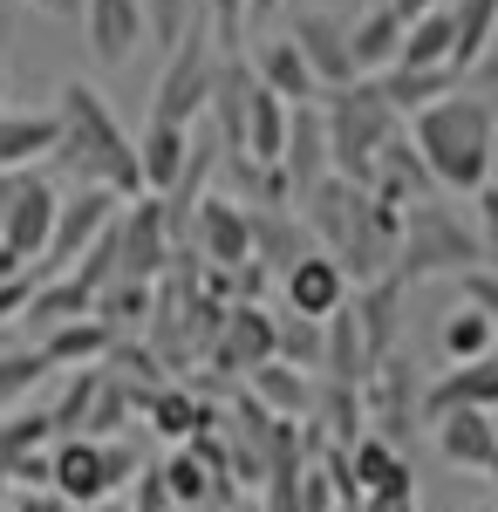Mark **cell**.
Returning <instances> with one entry per match:
<instances>
[{
    "label": "cell",
    "instance_id": "cell-34",
    "mask_svg": "<svg viewBox=\"0 0 498 512\" xmlns=\"http://www.w3.org/2000/svg\"><path fill=\"white\" fill-rule=\"evenodd\" d=\"M89 315H96V294L76 274H41V287H35V301H28L21 321H35L41 335H48V328H69V321H89Z\"/></svg>",
    "mask_w": 498,
    "mask_h": 512
},
{
    "label": "cell",
    "instance_id": "cell-41",
    "mask_svg": "<svg viewBox=\"0 0 498 512\" xmlns=\"http://www.w3.org/2000/svg\"><path fill=\"white\" fill-rule=\"evenodd\" d=\"M48 376H55V369H48L41 349H0V410H21Z\"/></svg>",
    "mask_w": 498,
    "mask_h": 512
},
{
    "label": "cell",
    "instance_id": "cell-16",
    "mask_svg": "<svg viewBox=\"0 0 498 512\" xmlns=\"http://www.w3.org/2000/svg\"><path fill=\"white\" fill-rule=\"evenodd\" d=\"M82 21H89V48H96L103 69H123V62L151 41L144 0H82Z\"/></svg>",
    "mask_w": 498,
    "mask_h": 512
},
{
    "label": "cell",
    "instance_id": "cell-29",
    "mask_svg": "<svg viewBox=\"0 0 498 512\" xmlns=\"http://www.w3.org/2000/svg\"><path fill=\"white\" fill-rule=\"evenodd\" d=\"M348 308H355V321H362V335H369V355H376V362L396 355V328H403V280H396V274L362 280V287L348 294Z\"/></svg>",
    "mask_w": 498,
    "mask_h": 512
},
{
    "label": "cell",
    "instance_id": "cell-37",
    "mask_svg": "<svg viewBox=\"0 0 498 512\" xmlns=\"http://www.w3.org/2000/svg\"><path fill=\"white\" fill-rule=\"evenodd\" d=\"M376 89H383V103L396 110V117H417V110L437 103V96H451L458 76H451V69H383Z\"/></svg>",
    "mask_w": 498,
    "mask_h": 512
},
{
    "label": "cell",
    "instance_id": "cell-2",
    "mask_svg": "<svg viewBox=\"0 0 498 512\" xmlns=\"http://www.w3.org/2000/svg\"><path fill=\"white\" fill-rule=\"evenodd\" d=\"M55 96H62V103H55V123H62V137H55V171H69L82 185H103V192H116L123 205L144 198L137 137L116 123L110 96H103L96 82H82V76H69Z\"/></svg>",
    "mask_w": 498,
    "mask_h": 512
},
{
    "label": "cell",
    "instance_id": "cell-3",
    "mask_svg": "<svg viewBox=\"0 0 498 512\" xmlns=\"http://www.w3.org/2000/svg\"><path fill=\"white\" fill-rule=\"evenodd\" d=\"M410 144L423 151L437 192H458V198H478L492 185V158H498V110L471 89H451L437 96L430 110L410 117Z\"/></svg>",
    "mask_w": 498,
    "mask_h": 512
},
{
    "label": "cell",
    "instance_id": "cell-13",
    "mask_svg": "<svg viewBox=\"0 0 498 512\" xmlns=\"http://www.w3.org/2000/svg\"><path fill=\"white\" fill-rule=\"evenodd\" d=\"M287 41L307 55V69H314V82H321V96H328V89H348V82H362V76H355V62H348V28L335 21V14H321V7H294Z\"/></svg>",
    "mask_w": 498,
    "mask_h": 512
},
{
    "label": "cell",
    "instance_id": "cell-48",
    "mask_svg": "<svg viewBox=\"0 0 498 512\" xmlns=\"http://www.w3.org/2000/svg\"><path fill=\"white\" fill-rule=\"evenodd\" d=\"M389 7H396L403 21H423V14H430V7H444V0H389Z\"/></svg>",
    "mask_w": 498,
    "mask_h": 512
},
{
    "label": "cell",
    "instance_id": "cell-33",
    "mask_svg": "<svg viewBox=\"0 0 498 512\" xmlns=\"http://www.w3.org/2000/svg\"><path fill=\"white\" fill-rule=\"evenodd\" d=\"M307 424L328 437V444H355V437H369V410H362V390H348V383H321L314 376V410H307Z\"/></svg>",
    "mask_w": 498,
    "mask_h": 512
},
{
    "label": "cell",
    "instance_id": "cell-40",
    "mask_svg": "<svg viewBox=\"0 0 498 512\" xmlns=\"http://www.w3.org/2000/svg\"><path fill=\"white\" fill-rule=\"evenodd\" d=\"M273 362H287L301 376H321V321L273 315Z\"/></svg>",
    "mask_w": 498,
    "mask_h": 512
},
{
    "label": "cell",
    "instance_id": "cell-17",
    "mask_svg": "<svg viewBox=\"0 0 498 512\" xmlns=\"http://www.w3.org/2000/svg\"><path fill=\"white\" fill-rule=\"evenodd\" d=\"M430 424H437V458H444L451 472H492L498 417H485V410H444V417H430Z\"/></svg>",
    "mask_w": 498,
    "mask_h": 512
},
{
    "label": "cell",
    "instance_id": "cell-10",
    "mask_svg": "<svg viewBox=\"0 0 498 512\" xmlns=\"http://www.w3.org/2000/svg\"><path fill=\"white\" fill-rule=\"evenodd\" d=\"M116 253H123V280H164L178 239H171V219H164V198H130L123 219H116Z\"/></svg>",
    "mask_w": 498,
    "mask_h": 512
},
{
    "label": "cell",
    "instance_id": "cell-1",
    "mask_svg": "<svg viewBox=\"0 0 498 512\" xmlns=\"http://www.w3.org/2000/svg\"><path fill=\"white\" fill-rule=\"evenodd\" d=\"M307 219V233H314V246L342 267L355 287L362 280H383L396 274V246H403V205H389V198L362 192V185H348V178H321L314 192L294 205Z\"/></svg>",
    "mask_w": 498,
    "mask_h": 512
},
{
    "label": "cell",
    "instance_id": "cell-28",
    "mask_svg": "<svg viewBox=\"0 0 498 512\" xmlns=\"http://www.w3.org/2000/svg\"><path fill=\"white\" fill-rule=\"evenodd\" d=\"M144 424L178 451V444H192L205 424H219V410H212V403H198L185 383H157V390L144 396Z\"/></svg>",
    "mask_w": 498,
    "mask_h": 512
},
{
    "label": "cell",
    "instance_id": "cell-35",
    "mask_svg": "<svg viewBox=\"0 0 498 512\" xmlns=\"http://www.w3.org/2000/svg\"><path fill=\"white\" fill-rule=\"evenodd\" d=\"M35 349L48 355V369H103V355H110V328L89 315V321H69V328H48Z\"/></svg>",
    "mask_w": 498,
    "mask_h": 512
},
{
    "label": "cell",
    "instance_id": "cell-23",
    "mask_svg": "<svg viewBox=\"0 0 498 512\" xmlns=\"http://www.w3.org/2000/svg\"><path fill=\"white\" fill-rule=\"evenodd\" d=\"M369 192L389 198V205H417V198H437V178H430L423 151L410 144V130H396L383 151H376V185H369Z\"/></svg>",
    "mask_w": 498,
    "mask_h": 512
},
{
    "label": "cell",
    "instance_id": "cell-24",
    "mask_svg": "<svg viewBox=\"0 0 498 512\" xmlns=\"http://www.w3.org/2000/svg\"><path fill=\"white\" fill-rule=\"evenodd\" d=\"M157 478H164V492H171V506L178 512H212V506H232V478H212L205 465H198L192 444H178L171 458H157Z\"/></svg>",
    "mask_w": 498,
    "mask_h": 512
},
{
    "label": "cell",
    "instance_id": "cell-50",
    "mask_svg": "<svg viewBox=\"0 0 498 512\" xmlns=\"http://www.w3.org/2000/svg\"><path fill=\"white\" fill-rule=\"evenodd\" d=\"M14 274H28V267H21V260L7 253V239H0V280H14Z\"/></svg>",
    "mask_w": 498,
    "mask_h": 512
},
{
    "label": "cell",
    "instance_id": "cell-25",
    "mask_svg": "<svg viewBox=\"0 0 498 512\" xmlns=\"http://www.w3.org/2000/svg\"><path fill=\"white\" fill-rule=\"evenodd\" d=\"M55 137H62L55 110H0V178L55 158Z\"/></svg>",
    "mask_w": 498,
    "mask_h": 512
},
{
    "label": "cell",
    "instance_id": "cell-53",
    "mask_svg": "<svg viewBox=\"0 0 498 512\" xmlns=\"http://www.w3.org/2000/svg\"><path fill=\"white\" fill-rule=\"evenodd\" d=\"M35 7H48V14H62V0H35Z\"/></svg>",
    "mask_w": 498,
    "mask_h": 512
},
{
    "label": "cell",
    "instance_id": "cell-39",
    "mask_svg": "<svg viewBox=\"0 0 498 512\" xmlns=\"http://www.w3.org/2000/svg\"><path fill=\"white\" fill-rule=\"evenodd\" d=\"M396 69H451V7H430L423 21L403 28V55Z\"/></svg>",
    "mask_w": 498,
    "mask_h": 512
},
{
    "label": "cell",
    "instance_id": "cell-12",
    "mask_svg": "<svg viewBox=\"0 0 498 512\" xmlns=\"http://www.w3.org/2000/svg\"><path fill=\"white\" fill-rule=\"evenodd\" d=\"M55 492L69 499V506H103V499H123L116 492V478H110V444H96V437H55Z\"/></svg>",
    "mask_w": 498,
    "mask_h": 512
},
{
    "label": "cell",
    "instance_id": "cell-44",
    "mask_svg": "<svg viewBox=\"0 0 498 512\" xmlns=\"http://www.w3.org/2000/svg\"><path fill=\"white\" fill-rule=\"evenodd\" d=\"M35 287H41V267H28V274H14V280H0V328H7V321H21V315H28V301H35Z\"/></svg>",
    "mask_w": 498,
    "mask_h": 512
},
{
    "label": "cell",
    "instance_id": "cell-55",
    "mask_svg": "<svg viewBox=\"0 0 498 512\" xmlns=\"http://www.w3.org/2000/svg\"><path fill=\"white\" fill-rule=\"evenodd\" d=\"M471 512H498V506H471Z\"/></svg>",
    "mask_w": 498,
    "mask_h": 512
},
{
    "label": "cell",
    "instance_id": "cell-43",
    "mask_svg": "<svg viewBox=\"0 0 498 512\" xmlns=\"http://www.w3.org/2000/svg\"><path fill=\"white\" fill-rule=\"evenodd\" d=\"M458 294H464V308H478V315L498 328V267H471V274H458Z\"/></svg>",
    "mask_w": 498,
    "mask_h": 512
},
{
    "label": "cell",
    "instance_id": "cell-11",
    "mask_svg": "<svg viewBox=\"0 0 498 512\" xmlns=\"http://www.w3.org/2000/svg\"><path fill=\"white\" fill-rule=\"evenodd\" d=\"M55 212H62L55 178H48V171H28V178H21V192H14V205L0 212V239H7V253H14L21 267H41V260H48Z\"/></svg>",
    "mask_w": 498,
    "mask_h": 512
},
{
    "label": "cell",
    "instance_id": "cell-47",
    "mask_svg": "<svg viewBox=\"0 0 498 512\" xmlns=\"http://www.w3.org/2000/svg\"><path fill=\"white\" fill-rule=\"evenodd\" d=\"M471 96H485V103L498 110V48L485 55V62H478V69H471Z\"/></svg>",
    "mask_w": 498,
    "mask_h": 512
},
{
    "label": "cell",
    "instance_id": "cell-7",
    "mask_svg": "<svg viewBox=\"0 0 498 512\" xmlns=\"http://www.w3.org/2000/svg\"><path fill=\"white\" fill-rule=\"evenodd\" d=\"M362 410H369V431L383 437V444L410 451L417 424L430 417V383H423V369L403 349L383 355V362H376V376L362 383Z\"/></svg>",
    "mask_w": 498,
    "mask_h": 512
},
{
    "label": "cell",
    "instance_id": "cell-5",
    "mask_svg": "<svg viewBox=\"0 0 498 512\" xmlns=\"http://www.w3.org/2000/svg\"><path fill=\"white\" fill-rule=\"evenodd\" d=\"M485 267V246H478V226L464 219L458 205L444 198H417L403 205V246H396V280L417 287V280H437V274H471Z\"/></svg>",
    "mask_w": 498,
    "mask_h": 512
},
{
    "label": "cell",
    "instance_id": "cell-15",
    "mask_svg": "<svg viewBox=\"0 0 498 512\" xmlns=\"http://www.w3.org/2000/svg\"><path fill=\"white\" fill-rule=\"evenodd\" d=\"M205 362H212L219 376H253L260 362H273V315H267V308L232 301L226 328H219V342L205 349Z\"/></svg>",
    "mask_w": 498,
    "mask_h": 512
},
{
    "label": "cell",
    "instance_id": "cell-56",
    "mask_svg": "<svg viewBox=\"0 0 498 512\" xmlns=\"http://www.w3.org/2000/svg\"><path fill=\"white\" fill-rule=\"evenodd\" d=\"M492 48H498V35H492Z\"/></svg>",
    "mask_w": 498,
    "mask_h": 512
},
{
    "label": "cell",
    "instance_id": "cell-36",
    "mask_svg": "<svg viewBox=\"0 0 498 512\" xmlns=\"http://www.w3.org/2000/svg\"><path fill=\"white\" fill-rule=\"evenodd\" d=\"M151 301H157L151 280H110L96 294V321L110 328V342H130L137 328H151Z\"/></svg>",
    "mask_w": 498,
    "mask_h": 512
},
{
    "label": "cell",
    "instance_id": "cell-45",
    "mask_svg": "<svg viewBox=\"0 0 498 512\" xmlns=\"http://www.w3.org/2000/svg\"><path fill=\"white\" fill-rule=\"evenodd\" d=\"M0 512H76V506H69V499H62L55 485H14Z\"/></svg>",
    "mask_w": 498,
    "mask_h": 512
},
{
    "label": "cell",
    "instance_id": "cell-49",
    "mask_svg": "<svg viewBox=\"0 0 498 512\" xmlns=\"http://www.w3.org/2000/svg\"><path fill=\"white\" fill-rule=\"evenodd\" d=\"M355 512H417V499H362Z\"/></svg>",
    "mask_w": 498,
    "mask_h": 512
},
{
    "label": "cell",
    "instance_id": "cell-54",
    "mask_svg": "<svg viewBox=\"0 0 498 512\" xmlns=\"http://www.w3.org/2000/svg\"><path fill=\"white\" fill-rule=\"evenodd\" d=\"M485 478H492V485H498V458H492V472H485Z\"/></svg>",
    "mask_w": 498,
    "mask_h": 512
},
{
    "label": "cell",
    "instance_id": "cell-14",
    "mask_svg": "<svg viewBox=\"0 0 498 512\" xmlns=\"http://www.w3.org/2000/svg\"><path fill=\"white\" fill-rule=\"evenodd\" d=\"M348 294H355V280H348L321 246L280 274V308H287V315H301V321H328L335 308H348Z\"/></svg>",
    "mask_w": 498,
    "mask_h": 512
},
{
    "label": "cell",
    "instance_id": "cell-31",
    "mask_svg": "<svg viewBox=\"0 0 498 512\" xmlns=\"http://www.w3.org/2000/svg\"><path fill=\"white\" fill-rule=\"evenodd\" d=\"M246 396L273 410V417H287V424H307V410H314V376L301 369H287V362H260L253 376H246Z\"/></svg>",
    "mask_w": 498,
    "mask_h": 512
},
{
    "label": "cell",
    "instance_id": "cell-21",
    "mask_svg": "<svg viewBox=\"0 0 498 512\" xmlns=\"http://www.w3.org/2000/svg\"><path fill=\"white\" fill-rule=\"evenodd\" d=\"M369 376H376L369 335H362L355 308H335V315L321 321V383H348V390H362Z\"/></svg>",
    "mask_w": 498,
    "mask_h": 512
},
{
    "label": "cell",
    "instance_id": "cell-20",
    "mask_svg": "<svg viewBox=\"0 0 498 512\" xmlns=\"http://www.w3.org/2000/svg\"><path fill=\"white\" fill-rule=\"evenodd\" d=\"M403 28H410V21H403L389 0H369L362 21L348 28V62H355V76L376 82L383 69H396V55H403Z\"/></svg>",
    "mask_w": 498,
    "mask_h": 512
},
{
    "label": "cell",
    "instance_id": "cell-22",
    "mask_svg": "<svg viewBox=\"0 0 498 512\" xmlns=\"http://www.w3.org/2000/svg\"><path fill=\"white\" fill-rule=\"evenodd\" d=\"M280 171H287V185H294V205H301L335 164H328V130H321V103L314 110H294L287 117V151H280Z\"/></svg>",
    "mask_w": 498,
    "mask_h": 512
},
{
    "label": "cell",
    "instance_id": "cell-9",
    "mask_svg": "<svg viewBox=\"0 0 498 512\" xmlns=\"http://www.w3.org/2000/svg\"><path fill=\"white\" fill-rule=\"evenodd\" d=\"M185 246L198 253V267H219V274L246 267V260H253V219H246V205H232L226 192H205L192 205Z\"/></svg>",
    "mask_w": 498,
    "mask_h": 512
},
{
    "label": "cell",
    "instance_id": "cell-42",
    "mask_svg": "<svg viewBox=\"0 0 498 512\" xmlns=\"http://www.w3.org/2000/svg\"><path fill=\"white\" fill-rule=\"evenodd\" d=\"M192 21H198V0H144V28H151V41L164 48V55L185 41Z\"/></svg>",
    "mask_w": 498,
    "mask_h": 512
},
{
    "label": "cell",
    "instance_id": "cell-27",
    "mask_svg": "<svg viewBox=\"0 0 498 512\" xmlns=\"http://www.w3.org/2000/svg\"><path fill=\"white\" fill-rule=\"evenodd\" d=\"M444 410H485V417H498V349L464 362V369H444L430 383V417H444Z\"/></svg>",
    "mask_w": 498,
    "mask_h": 512
},
{
    "label": "cell",
    "instance_id": "cell-8",
    "mask_svg": "<svg viewBox=\"0 0 498 512\" xmlns=\"http://www.w3.org/2000/svg\"><path fill=\"white\" fill-rule=\"evenodd\" d=\"M116 219H123V198L103 192V185H82V192L62 198V212H55V239H48V260H41V274H69L82 253L96 246V239L110 233Z\"/></svg>",
    "mask_w": 498,
    "mask_h": 512
},
{
    "label": "cell",
    "instance_id": "cell-52",
    "mask_svg": "<svg viewBox=\"0 0 498 512\" xmlns=\"http://www.w3.org/2000/svg\"><path fill=\"white\" fill-rule=\"evenodd\" d=\"M0 41H7V35H0ZM0 96H7V48H0Z\"/></svg>",
    "mask_w": 498,
    "mask_h": 512
},
{
    "label": "cell",
    "instance_id": "cell-4",
    "mask_svg": "<svg viewBox=\"0 0 498 512\" xmlns=\"http://www.w3.org/2000/svg\"><path fill=\"white\" fill-rule=\"evenodd\" d=\"M321 130H328V164H335V178H348V185L369 192V185H376V151L403 130V117L383 103L376 82H348V89H328V96H321Z\"/></svg>",
    "mask_w": 498,
    "mask_h": 512
},
{
    "label": "cell",
    "instance_id": "cell-51",
    "mask_svg": "<svg viewBox=\"0 0 498 512\" xmlns=\"http://www.w3.org/2000/svg\"><path fill=\"white\" fill-rule=\"evenodd\" d=\"M82 512H130L123 499H103V506H82Z\"/></svg>",
    "mask_w": 498,
    "mask_h": 512
},
{
    "label": "cell",
    "instance_id": "cell-19",
    "mask_svg": "<svg viewBox=\"0 0 498 512\" xmlns=\"http://www.w3.org/2000/svg\"><path fill=\"white\" fill-rule=\"evenodd\" d=\"M246 62H253V76L267 82V89L280 96V103H287V110H314V103H321V82H314L307 55H301V48H294L287 35H267L260 48H253V55H246Z\"/></svg>",
    "mask_w": 498,
    "mask_h": 512
},
{
    "label": "cell",
    "instance_id": "cell-32",
    "mask_svg": "<svg viewBox=\"0 0 498 512\" xmlns=\"http://www.w3.org/2000/svg\"><path fill=\"white\" fill-rule=\"evenodd\" d=\"M498 35V0H451V76H471Z\"/></svg>",
    "mask_w": 498,
    "mask_h": 512
},
{
    "label": "cell",
    "instance_id": "cell-18",
    "mask_svg": "<svg viewBox=\"0 0 498 512\" xmlns=\"http://www.w3.org/2000/svg\"><path fill=\"white\" fill-rule=\"evenodd\" d=\"M348 472L362 485V499H417V472H410V451H396L383 437H355L348 444Z\"/></svg>",
    "mask_w": 498,
    "mask_h": 512
},
{
    "label": "cell",
    "instance_id": "cell-26",
    "mask_svg": "<svg viewBox=\"0 0 498 512\" xmlns=\"http://www.w3.org/2000/svg\"><path fill=\"white\" fill-rule=\"evenodd\" d=\"M246 219H253V260H260L273 280L287 274L294 260L314 253V233H307V219L294 205H280V212H246Z\"/></svg>",
    "mask_w": 498,
    "mask_h": 512
},
{
    "label": "cell",
    "instance_id": "cell-46",
    "mask_svg": "<svg viewBox=\"0 0 498 512\" xmlns=\"http://www.w3.org/2000/svg\"><path fill=\"white\" fill-rule=\"evenodd\" d=\"M471 205H478V219H471V226H478V246H485V267H498V185H485Z\"/></svg>",
    "mask_w": 498,
    "mask_h": 512
},
{
    "label": "cell",
    "instance_id": "cell-30",
    "mask_svg": "<svg viewBox=\"0 0 498 512\" xmlns=\"http://www.w3.org/2000/svg\"><path fill=\"white\" fill-rule=\"evenodd\" d=\"M137 164H144V192L151 198H171L185 164H192V130H164V123H144L137 137Z\"/></svg>",
    "mask_w": 498,
    "mask_h": 512
},
{
    "label": "cell",
    "instance_id": "cell-6",
    "mask_svg": "<svg viewBox=\"0 0 498 512\" xmlns=\"http://www.w3.org/2000/svg\"><path fill=\"white\" fill-rule=\"evenodd\" d=\"M212 82H219V48H212V28L192 21L185 41L164 55V76H157V89H151V123L192 130L198 110H212Z\"/></svg>",
    "mask_w": 498,
    "mask_h": 512
},
{
    "label": "cell",
    "instance_id": "cell-38",
    "mask_svg": "<svg viewBox=\"0 0 498 512\" xmlns=\"http://www.w3.org/2000/svg\"><path fill=\"white\" fill-rule=\"evenodd\" d=\"M437 349H444V362H451V369H464V362H478V355H492L498 349V328L485 315H478V308H451V315L437 321Z\"/></svg>",
    "mask_w": 498,
    "mask_h": 512
}]
</instances>
